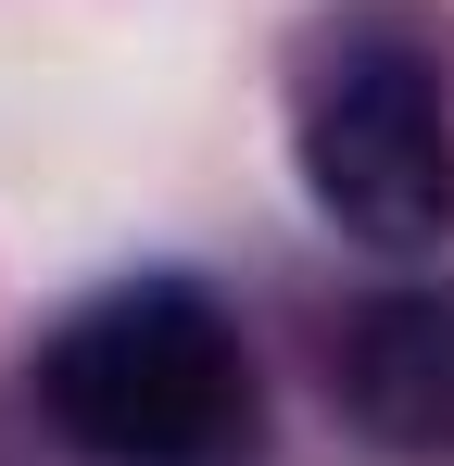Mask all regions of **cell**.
Masks as SVG:
<instances>
[{
  "mask_svg": "<svg viewBox=\"0 0 454 466\" xmlns=\"http://www.w3.org/2000/svg\"><path fill=\"white\" fill-rule=\"evenodd\" d=\"M328 390L378 454H454V278H391L341 315Z\"/></svg>",
  "mask_w": 454,
  "mask_h": 466,
  "instance_id": "cell-3",
  "label": "cell"
},
{
  "mask_svg": "<svg viewBox=\"0 0 454 466\" xmlns=\"http://www.w3.org/2000/svg\"><path fill=\"white\" fill-rule=\"evenodd\" d=\"M291 152L341 239H366V252H442L454 239V88L417 25H391V13L341 25V51L303 76Z\"/></svg>",
  "mask_w": 454,
  "mask_h": 466,
  "instance_id": "cell-2",
  "label": "cell"
},
{
  "mask_svg": "<svg viewBox=\"0 0 454 466\" xmlns=\"http://www.w3.org/2000/svg\"><path fill=\"white\" fill-rule=\"evenodd\" d=\"M38 429L76 466H240L265 441L253 340L202 278H114L38 340Z\"/></svg>",
  "mask_w": 454,
  "mask_h": 466,
  "instance_id": "cell-1",
  "label": "cell"
}]
</instances>
